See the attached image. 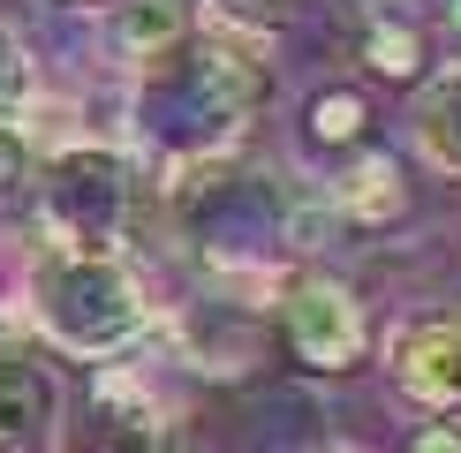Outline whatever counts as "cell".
Returning a JSON list of instances; mask_svg holds the SVG:
<instances>
[{"mask_svg":"<svg viewBox=\"0 0 461 453\" xmlns=\"http://www.w3.org/2000/svg\"><path fill=\"white\" fill-rule=\"evenodd\" d=\"M38 219H46L53 250L68 257H113L137 219V166L113 144H68L38 174Z\"/></svg>","mask_w":461,"mask_h":453,"instance_id":"obj_3","label":"cell"},{"mask_svg":"<svg viewBox=\"0 0 461 453\" xmlns=\"http://www.w3.org/2000/svg\"><path fill=\"white\" fill-rule=\"evenodd\" d=\"M409 453H461V423H424L409 439Z\"/></svg>","mask_w":461,"mask_h":453,"instance_id":"obj_15","label":"cell"},{"mask_svg":"<svg viewBox=\"0 0 461 453\" xmlns=\"http://www.w3.org/2000/svg\"><path fill=\"white\" fill-rule=\"evenodd\" d=\"M53 439V386L31 363H0V453H46Z\"/></svg>","mask_w":461,"mask_h":453,"instance_id":"obj_8","label":"cell"},{"mask_svg":"<svg viewBox=\"0 0 461 453\" xmlns=\"http://www.w3.org/2000/svg\"><path fill=\"white\" fill-rule=\"evenodd\" d=\"M447 23H454V31H461V0H454V8H447Z\"/></svg>","mask_w":461,"mask_h":453,"instance_id":"obj_17","label":"cell"},{"mask_svg":"<svg viewBox=\"0 0 461 453\" xmlns=\"http://www.w3.org/2000/svg\"><path fill=\"white\" fill-rule=\"evenodd\" d=\"M386 378L431 423H461V310H416L386 340Z\"/></svg>","mask_w":461,"mask_h":453,"instance_id":"obj_5","label":"cell"},{"mask_svg":"<svg viewBox=\"0 0 461 453\" xmlns=\"http://www.w3.org/2000/svg\"><path fill=\"white\" fill-rule=\"evenodd\" d=\"M23 182H31V144H23V129L0 121V197H15Z\"/></svg>","mask_w":461,"mask_h":453,"instance_id":"obj_14","label":"cell"},{"mask_svg":"<svg viewBox=\"0 0 461 453\" xmlns=\"http://www.w3.org/2000/svg\"><path fill=\"white\" fill-rule=\"evenodd\" d=\"M23 99H31V53H23V38L0 23V121H8Z\"/></svg>","mask_w":461,"mask_h":453,"instance_id":"obj_13","label":"cell"},{"mask_svg":"<svg viewBox=\"0 0 461 453\" xmlns=\"http://www.w3.org/2000/svg\"><path fill=\"white\" fill-rule=\"evenodd\" d=\"M333 204L348 212L356 226H386L401 204H409V189H401V166L386 159V151H363V159L340 174V189H333Z\"/></svg>","mask_w":461,"mask_h":453,"instance_id":"obj_10","label":"cell"},{"mask_svg":"<svg viewBox=\"0 0 461 453\" xmlns=\"http://www.w3.org/2000/svg\"><path fill=\"white\" fill-rule=\"evenodd\" d=\"M220 8L235 15V23H273V15H287L295 0H220Z\"/></svg>","mask_w":461,"mask_h":453,"instance_id":"obj_16","label":"cell"},{"mask_svg":"<svg viewBox=\"0 0 461 453\" xmlns=\"http://www.w3.org/2000/svg\"><path fill=\"white\" fill-rule=\"evenodd\" d=\"M273 310H280L287 355H295L303 370L340 378V370H356L363 355H371V317H363L356 288H348V280H333V272H287Z\"/></svg>","mask_w":461,"mask_h":453,"instance_id":"obj_4","label":"cell"},{"mask_svg":"<svg viewBox=\"0 0 461 453\" xmlns=\"http://www.w3.org/2000/svg\"><path fill=\"white\" fill-rule=\"evenodd\" d=\"M167 446H175V423H167L159 393H151L137 370L99 363V378H91V401H84V423H76L68 453H167Z\"/></svg>","mask_w":461,"mask_h":453,"instance_id":"obj_6","label":"cell"},{"mask_svg":"<svg viewBox=\"0 0 461 453\" xmlns=\"http://www.w3.org/2000/svg\"><path fill=\"white\" fill-rule=\"evenodd\" d=\"M23 310L61 355H84V363L122 355L129 340H144V317H151L122 257H68V250H46L23 264Z\"/></svg>","mask_w":461,"mask_h":453,"instance_id":"obj_2","label":"cell"},{"mask_svg":"<svg viewBox=\"0 0 461 453\" xmlns=\"http://www.w3.org/2000/svg\"><path fill=\"white\" fill-rule=\"evenodd\" d=\"M409 129H416V151H424L438 174H461V68L424 76V91L409 106Z\"/></svg>","mask_w":461,"mask_h":453,"instance_id":"obj_9","label":"cell"},{"mask_svg":"<svg viewBox=\"0 0 461 453\" xmlns=\"http://www.w3.org/2000/svg\"><path fill=\"white\" fill-rule=\"evenodd\" d=\"M363 121H371L363 91H318V99H311V144H325V151L363 144Z\"/></svg>","mask_w":461,"mask_h":453,"instance_id":"obj_12","label":"cell"},{"mask_svg":"<svg viewBox=\"0 0 461 453\" xmlns=\"http://www.w3.org/2000/svg\"><path fill=\"white\" fill-rule=\"evenodd\" d=\"M424 31L416 23H401V15H378L371 31H363V68L371 76H386V84H416L424 76Z\"/></svg>","mask_w":461,"mask_h":453,"instance_id":"obj_11","label":"cell"},{"mask_svg":"<svg viewBox=\"0 0 461 453\" xmlns=\"http://www.w3.org/2000/svg\"><path fill=\"white\" fill-rule=\"evenodd\" d=\"M273 99V68L227 31H197L175 61H159L137 91V129L175 166H212Z\"/></svg>","mask_w":461,"mask_h":453,"instance_id":"obj_1","label":"cell"},{"mask_svg":"<svg viewBox=\"0 0 461 453\" xmlns=\"http://www.w3.org/2000/svg\"><path fill=\"white\" fill-rule=\"evenodd\" d=\"M189 38H197L189 0H113V15H106V46H113V61H129L137 76H151L159 61H175Z\"/></svg>","mask_w":461,"mask_h":453,"instance_id":"obj_7","label":"cell"}]
</instances>
